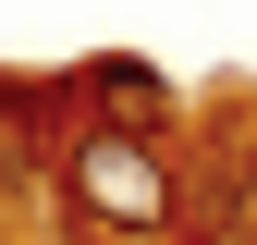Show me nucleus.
<instances>
[{
	"label": "nucleus",
	"mask_w": 257,
	"mask_h": 245,
	"mask_svg": "<svg viewBox=\"0 0 257 245\" xmlns=\"http://www.w3.org/2000/svg\"><path fill=\"white\" fill-rule=\"evenodd\" d=\"M61 208H74V245H184V184L159 135H122V122L61 135Z\"/></svg>",
	"instance_id": "1"
},
{
	"label": "nucleus",
	"mask_w": 257,
	"mask_h": 245,
	"mask_svg": "<svg viewBox=\"0 0 257 245\" xmlns=\"http://www.w3.org/2000/svg\"><path fill=\"white\" fill-rule=\"evenodd\" d=\"M74 110H110L122 135H172V86H159L147 61H122V49H110V61H86V74H74Z\"/></svg>",
	"instance_id": "2"
}]
</instances>
